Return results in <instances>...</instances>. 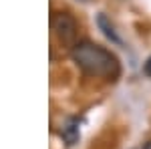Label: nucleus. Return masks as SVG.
<instances>
[{"label":"nucleus","mask_w":151,"mask_h":149,"mask_svg":"<svg viewBox=\"0 0 151 149\" xmlns=\"http://www.w3.org/2000/svg\"><path fill=\"white\" fill-rule=\"evenodd\" d=\"M70 58L89 77L115 81L121 75V63L115 53L91 40H79L70 48Z\"/></svg>","instance_id":"f257e3e1"},{"label":"nucleus","mask_w":151,"mask_h":149,"mask_svg":"<svg viewBox=\"0 0 151 149\" xmlns=\"http://www.w3.org/2000/svg\"><path fill=\"white\" fill-rule=\"evenodd\" d=\"M52 30H55V35H57L60 45L70 46V48L77 45L79 24H77L73 14H69V12H57L52 16Z\"/></svg>","instance_id":"f03ea898"},{"label":"nucleus","mask_w":151,"mask_h":149,"mask_svg":"<svg viewBox=\"0 0 151 149\" xmlns=\"http://www.w3.org/2000/svg\"><path fill=\"white\" fill-rule=\"evenodd\" d=\"M58 135H60L63 143H65L67 147H73L75 143H79V139H81V119H79V117L67 119V123L60 127Z\"/></svg>","instance_id":"7ed1b4c3"},{"label":"nucleus","mask_w":151,"mask_h":149,"mask_svg":"<svg viewBox=\"0 0 151 149\" xmlns=\"http://www.w3.org/2000/svg\"><path fill=\"white\" fill-rule=\"evenodd\" d=\"M97 26L101 28V32H103L111 42H115V45H121V36L117 35V30H115V24L111 22V18L105 14V12H101L99 16H97Z\"/></svg>","instance_id":"20e7f679"},{"label":"nucleus","mask_w":151,"mask_h":149,"mask_svg":"<svg viewBox=\"0 0 151 149\" xmlns=\"http://www.w3.org/2000/svg\"><path fill=\"white\" fill-rule=\"evenodd\" d=\"M143 73H145L147 77H151V57L147 58L145 63H143Z\"/></svg>","instance_id":"39448f33"},{"label":"nucleus","mask_w":151,"mask_h":149,"mask_svg":"<svg viewBox=\"0 0 151 149\" xmlns=\"http://www.w3.org/2000/svg\"><path fill=\"white\" fill-rule=\"evenodd\" d=\"M143 149H151V141H147V143L143 145Z\"/></svg>","instance_id":"423d86ee"}]
</instances>
